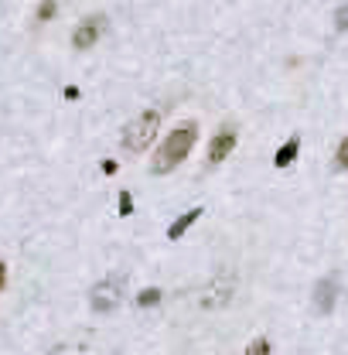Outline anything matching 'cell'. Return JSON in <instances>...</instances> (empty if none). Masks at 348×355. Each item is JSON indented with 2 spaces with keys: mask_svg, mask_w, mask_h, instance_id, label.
I'll return each mask as SVG.
<instances>
[{
  "mask_svg": "<svg viewBox=\"0 0 348 355\" xmlns=\"http://www.w3.org/2000/svg\"><path fill=\"white\" fill-rule=\"evenodd\" d=\"M195 137H198V127L195 123H181L178 130H171L168 133V140L154 150V174H168V171H174L185 157H188V150L195 147Z\"/></svg>",
  "mask_w": 348,
  "mask_h": 355,
  "instance_id": "6da1fadb",
  "label": "cell"
},
{
  "mask_svg": "<svg viewBox=\"0 0 348 355\" xmlns=\"http://www.w3.org/2000/svg\"><path fill=\"white\" fill-rule=\"evenodd\" d=\"M157 127H161V113H157V109H147V113H140V116L123 130V144H126L130 150H144V147L154 144Z\"/></svg>",
  "mask_w": 348,
  "mask_h": 355,
  "instance_id": "7a4b0ae2",
  "label": "cell"
},
{
  "mask_svg": "<svg viewBox=\"0 0 348 355\" xmlns=\"http://www.w3.org/2000/svg\"><path fill=\"white\" fill-rule=\"evenodd\" d=\"M89 301H92V311H103V315L106 311H116L120 301H123V284L120 280H103V284L92 287Z\"/></svg>",
  "mask_w": 348,
  "mask_h": 355,
  "instance_id": "3957f363",
  "label": "cell"
},
{
  "mask_svg": "<svg viewBox=\"0 0 348 355\" xmlns=\"http://www.w3.org/2000/svg\"><path fill=\"white\" fill-rule=\"evenodd\" d=\"M103 27H106V21H103L99 14L85 17V21H82V24L75 27V34H72V44H75V48H92V44L99 41Z\"/></svg>",
  "mask_w": 348,
  "mask_h": 355,
  "instance_id": "277c9868",
  "label": "cell"
},
{
  "mask_svg": "<svg viewBox=\"0 0 348 355\" xmlns=\"http://www.w3.org/2000/svg\"><path fill=\"white\" fill-rule=\"evenodd\" d=\"M232 147H236V130H232V127H222V130L212 137V144H209V164L226 161V157L232 154Z\"/></svg>",
  "mask_w": 348,
  "mask_h": 355,
  "instance_id": "5b68a950",
  "label": "cell"
},
{
  "mask_svg": "<svg viewBox=\"0 0 348 355\" xmlns=\"http://www.w3.org/2000/svg\"><path fill=\"white\" fill-rule=\"evenodd\" d=\"M335 298H338L335 280H321V284H318V291H314V304H318V311H321V315H332Z\"/></svg>",
  "mask_w": 348,
  "mask_h": 355,
  "instance_id": "8992f818",
  "label": "cell"
},
{
  "mask_svg": "<svg viewBox=\"0 0 348 355\" xmlns=\"http://www.w3.org/2000/svg\"><path fill=\"white\" fill-rule=\"evenodd\" d=\"M202 219V209H191V212H185L181 219H174L171 222V229H168V239H181L185 233H188V226H195Z\"/></svg>",
  "mask_w": 348,
  "mask_h": 355,
  "instance_id": "52a82bcc",
  "label": "cell"
},
{
  "mask_svg": "<svg viewBox=\"0 0 348 355\" xmlns=\"http://www.w3.org/2000/svg\"><path fill=\"white\" fill-rule=\"evenodd\" d=\"M229 294H232V284H229V280H215V287L202 298V304H205V308H219V304L229 301Z\"/></svg>",
  "mask_w": 348,
  "mask_h": 355,
  "instance_id": "ba28073f",
  "label": "cell"
},
{
  "mask_svg": "<svg viewBox=\"0 0 348 355\" xmlns=\"http://www.w3.org/2000/svg\"><path fill=\"white\" fill-rule=\"evenodd\" d=\"M297 150H301V140H297V137H291V140H287V144L277 150L273 164H277V168H287V164H294V161H297Z\"/></svg>",
  "mask_w": 348,
  "mask_h": 355,
  "instance_id": "9c48e42d",
  "label": "cell"
},
{
  "mask_svg": "<svg viewBox=\"0 0 348 355\" xmlns=\"http://www.w3.org/2000/svg\"><path fill=\"white\" fill-rule=\"evenodd\" d=\"M157 301H161V291H157V287H147V291L137 294V304H140V308H154Z\"/></svg>",
  "mask_w": 348,
  "mask_h": 355,
  "instance_id": "30bf717a",
  "label": "cell"
},
{
  "mask_svg": "<svg viewBox=\"0 0 348 355\" xmlns=\"http://www.w3.org/2000/svg\"><path fill=\"white\" fill-rule=\"evenodd\" d=\"M246 355H270V342H267V339H253L250 349H246Z\"/></svg>",
  "mask_w": 348,
  "mask_h": 355,
  "instance_id": "8fae6325",
  "label": "cell"
},
{
  "mask_svg": "<svg viewBox=\"0 0 348 355\" xmlns=\"http://www.w3.org/2000/svg\"><path fill=\"white\" fill-rule=\"evenodd\" d=\"M335 27H338V31H348V3H342V7L335 10Z\"/></svg>",
  "mask_w": 348,
  "mask_h": 355,
  "instance_id": "7c38bea8",
  "label": "cell"
},
{
  "mask_svg": "<svg viewBox=\"0 0 348 355\" xmlns=\"http://www.w3.org/2000/svg\"><path fill=\"white\" fill-rule=\"evenodd\" d=\"M133 212V198H130V192H120V215H130Z\"/></svg>",
  "mask_w": 348,
  "mask_h": 355,
  "instance_id": "4fadbf2b",
  "label": "cell"
},
{
  "mask_svg": "<svg viewBox=\"0 0 348 355\" xmlns=\"http://www.w3.org/2000/svg\"><path fill=\"white\" fill-rule=\"evenodd\" d=\"M55 10H58V3H38V17L44 21V17H55Z\"/></svg>",
  "mask_w": 348,
  "mask_h": 355,
  "instance_id": "5bb4252c",
  "label": "cell"
},
{
  "mask_svg": "<svg viewBox=\"0 0 348 355\" xmlns=\"http://www.w3.org/2000/svg\"><path fill=\"white\" fill-rule=\"evenodd\" d=\"M338 168H348V137L342 140V147H338Z\"/></svg>",
  "mask_w": 348,
  "mask_h": 355,
  "instance_id": "9a60e30c",
  "label": "cell"
},
{
  "mask_svg": "<svg viewBox=\"0 0 348 355\" xmlns=\"http://www.w3.org/2000/svg\"><path fill=\"white\" fill-rule=\"evenodd\" d=\"M103 171L106 174H116V161H103Z\"/></svg>",
  "mask_w": 348,
  "mask_h": 355,
  "instance_id": "2e32d148",
  "label": "cell"
},
{
  "mask_svg": "<svg viewBox=\"0 0 348 355\" xmlns=\"http://www.w3.org/2000/svg\"><path fill=\"white\" fill-rule=\"evenodd\" d=\"M7 287V267H3V260H0V291Z\"/></svg>",
  "mask_w": 348,
  "mask_h": 355,
  "instance_id": "e0dca14e",
  "label": "cell"
}]
</instances>
